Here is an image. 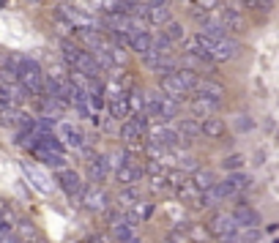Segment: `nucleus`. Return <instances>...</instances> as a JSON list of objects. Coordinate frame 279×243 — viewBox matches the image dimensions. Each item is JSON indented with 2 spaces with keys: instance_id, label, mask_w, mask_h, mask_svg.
<instances>
[{
  "instance_id": "1",
  "label": "nucleus",
  "mask_w": 279,
  "mask_h": 243,
  "mask_svg": "<svg viewBox=\"0 0 279 243\" xmlns=\"http://www.w3.org/2000/svg\"><path fill=\"white\" fill-rule=\"evenodd\" d=\"M63 58H66L69 63L74 66V71L85 74V77H91V80H96V77L101 74V68H99L96 60H93V55H91V52H85V50H79V46L66 44V46H63Z\"/></svg>"
},
{
  "instance_id": "2",
  "label": "nucleus",
  "mask_w": 279,
  "mask_h": 243,
  "mask_svg": "<svg viewBox=\"0 0 279 243\" xmlns=\"http://www.w3.org/2000/svg\"><path fill=\"white\" fill-rule=\"evenodd\" d=\"M211 235L222 243H241V227L233 218V213H217L211 218Z\"/></svg>"
},
{
  "instance_id": "3",
  "label": "nucleus",
  "mask_w": 279,
  "mask_h": 243,
  "mask_svg": "<svg viewBox=\"0 0 279 243\" xmlns=\"http://www.w3.org/2000/svg\"><path fill=\"white\" fill-rule=\"evenodd\" d=\"M148 137H151V145L167 148V151H173L175 145H181V142H183V137H181L178 126H173V123H164V120L154 123V126L148 129Z\"/></svg>"
},
{
  "instance_id": "4",
  "label": "nucleus",
  "mask_w": 279,
  "mask_h": 243,
  "mask_svg": "<svg viewBox=\"0 0 279 243\" xmlns=\"http://www.w3.org/2000/svg\"><path fill=\"white\" fill-rule=\"evenodd\" d=\"M82 205L88 210H93V213H101V210H107V205H110V194L104 189H99V186L85 189L82 191Z\"/></svg>"
},
{
  "instance_id": "5",
  "label": "nucleus",
  "mask_w": 279,
  "mask_h": 243,
  "mask_svg": "<svg viewBox=\"0 0 279 243\" xmlns=\"http://www.w3.org/2000/svg\"><path fill=\"white\" fill-rule=\"evenodd\" d=\"M233 218L238 222L241 230H260V213L249 205H235L233 208Z\"/></svg>"
},
{
  "instance_id": "6",
  "label": "nucleus",
  "mask_w": 279,
  "mask_h": 243,
  "mask_svg": "<svg viewBox=\"0 0 279 243\" xmlns=\"http://www.w3.org/2000/svg\"><path fill=\"white\" fill-rule=\"evenodd\" d=\"M113 235L121 243H134V222L129 216L113 213Z\"/></svg>"
},
{
  "instance_id": "7",
  "label": "nucleus",
  "mask_w": 279,
  "mask_h": 243,
  "mask_svg": "<svg viewBox=\"0 0 279 243\" xmlns=\"http://www.w3.org/2000/svg\"><path fill=\"white\" fill-rule=\"evenodd\" d=\"M162 93L167 99H173L175 104H178V101H183L186 99V88H183V82L178 80V74H170V77H162Z\"/></svg>"
},
{
  "instance_id": "8",
  "label": "nucleus",
  "mask_w": 279,
  "mask_h": 243,
  "mask_svg": "<svg viewBox=\"0 0 279 243\" xmlns=\"http://www.w3.org/2000/svg\"><path fill=\"white\" fill-rule=\"evenodd\" d=\"M30 93L22 88L19 82H3L0 85V101L3 104H19V101H25Z\"/></svg>"
},
{
  "instance_id": "9",
  "label": "nucleus",
  "mask_w": 279,
  "mask_h": 243,
  "mask_svg": "<svg viewBox=\"0 0 279 243\" xmlns=\"http://www.w3.org/2000/svg\"><path fill=\"white\" fill-rule=\"evenodd\" d=\"M249 183H252V178L246 175V172H233L227 180H222V189H225L227 197H235L238 191H244V189H249Z\"/></svg>"
},
{
  "instance_id": "10",
  "label": "nucleus",
  "mask_w": 279,
  "mask_h": 243,
  "mask_svg": "<svg viewBox=\"0 0 279 243\" xmlns=\"http://www.w3.org/2000/svg\"><path fill=\"white\" fill-rule=\"evenodd\" d=\"M115 178H118V183H123V186H129V183H137V180L142 178V172H140V167L134 164V159L129 156L121 167L115 169Z\"/></svg>"
},
{
  "instance_id": "11",
  "label": "nucleus",
  "mask_w": 279,
  "mask_h": 243,
  "mask_svg": "<svg viewBox=\"0 0 279 243\" xmlns=\"http://www.w3.org/2000/svg\"><path fill=\"white\" fill-rule=\"evenodd\" d=\"M175 191H178V197H181L183 202H189V205H195V208H203V194H205V191L197 189V186L192 183V178L183 180V183H181Z\"/></svg>"
},
{
  "instance_id": "12",
  "label": "nucleus",
  "mask_w": 279,
  "mask_h": 243,
  "mask_svg": "<svg viewBox=\"0 0 279 243\" xmlns=\"http://www.w3.org/2000/svg\"><path fill=\"white\" fill-rule=\"evenodd\" d=\"M235 55H238V44L230 41V38H222V41H217V46H213L211 58H213V63H225V60H233Z\"/></svg>"
},
{
  "instance_id": "13",
  "label": "nucleus",
  "mask_w": 279,
  "mask_h": 243,
  "mask_svg": "<svg viewBox=\"0 0 279 243\" xmlns=\"http://www.w3.org/2000/svg\"><path fill=\"white\" fill-rule=\"evenodd\" d=\"M58 183H60V189L69 191V194L82 191V178H79V172H74V169H60L58 172Z\"/></svg>"
},
{
  "instance_id": "14",
  "label": "nucleus",
  "mask_w": 279,
  "mask_h": 243,
  "mask_svg": "<svg viewBox=\"0 0 279 243\" xmlns=\"http://www.w3.org/2000/svg\"><path fill=\"white\" fill-rule=\"evenodd\" d=\"M197 96H205V99H211V101H217V104H222L225 88H222V85H217L213 80H200V85H197Z\"/></svg>"
},
{
  "instance_id": "15",
  "label": "nucleus",
  "mask_w": 279,
  "mask_h": 243,
  "mask_svg": "<svg viewBox=\"0 0 279 243\" xmlns=\"http://www.w3.org/2000/svg\"><path fill=\"white\" fill-rule=\"evenodd\" d=\"M88 167H91V172H93V178L96 180H104L107 178V172H110V167H113V164H110V159L107 156H96V153H88Z\"/></svg>"
},
{
  "instance_id": "16",
  "label": "nucleus",
  "mask_w": 279,
  "mask_h": 243,
  "mask_svg": "<svg viewBox=\"0 0 279 243\" xmlns=\"http://www.w3.org/2000/svg\"><path fill=\"white\" fill-rule=\"evenodd\" d=\"M33 153H36V159H38V161L50 164V167H60V169H66V156H63V153L47 151V148H33Z\"/></svg>"
},
{
  "instance_id": "17",
  "label": "nucleus",
  "mask_w": 279,
  "mask_h": 243,
  "mask_svg": "<svg viewBox=\"0 0 279 243\" xmlns=\"http://www.w3.org/2000/svg\"><path fill=\"white\" fill-rule=\"evenodd\" d=\"M192 183H195V186H197V189H200V191H211L213 186L219 183V180H217V175H213L211 169H195V175H192Z\"/></svg>"
},
{
  "instance_id": "18",
  "label": "nucleus",
  "mask_w": 279,
  "mask_h": 243,
  "mask_svg": "<svg viewBox=\"0 0 279 243\" xmlns=\"http://www.w3.org/2000/svg\"><path fill=\"white\" fill-rule=\"evenodd\" d=\"M154 36L148 33V30H140V33H134L132 36V50L134 52H140V55H148L151 50H154Z\"/></svg>"
},
{
  "instance_id": "19",
  "label": "nucleus",
  "mask_w": 279,
  "mask_h": 243,
  "mask_svg": "<svg viewBox=\"0 0 279 243\" xmlns=\"http://www.w3.org/2000/svg\"><path fill=\"white\" fill-rule=\"evenodd\" d=\"M178 131H181L183 142H189V139H195V137H200V134H203V123L192 120V117H183V120L178 123Z\"/></svg>"
},
{
  "instance_id": "20",
  "label": "nucleus",
  "mask_w": 279,
  "mask_h": 243,
  "mask_svg": "<svg viewBox=\"0 0 279 243\" xmlns=\"http://www.w3.org/2000/svg\"><path fill=\"white\" fill-rule=\"evenodd\" d=\"M142 134H145V129H142L140 123H134L132 117L121 126V139H126V142H140Z\"/></svg>"
},
{
  "instance_id": "21",
  "label": "nucleus",
  "mask_w": 279,
  "mask_h": 243,
  "mask_svg": "<svg viewBox=\"0 0 279 243\" xmlns=\"http://www.w3.org/2000/svg\"><path fill=\"white\" fill-rule=\"evenodd\" d=\"M110 112H113V117H126L129 120L132 117V107H129V93L121 99H110Z\"/></svg>"
},
{
  "instance_id": "22",
  "label": "nucleus",
  "mask_w": 279,
  "mask_h": 243,
  "mask_svg": "<svg viewBox=\"0 0 279 243\" xmlns=\"http://www.w3.org/2000/svg\"><path fill=\"white\" fill-rule=\"evenodd\" d=\"M60 137H63V145H71V148H82V134H79V129H74L71 123H63L58 129Z\"/></svg>"
},
{
  "instance_id": "23",
  "label": "nucleus",
  "mask_w": 279,
  "mask_h": 243,
  "mask_svg": "<svg viewBox=\"0 0 279 243\" xmlns=\"http://www.w3.org/2000/svg\"><path fill=\"white\" fill-rule=\"evenodd\" d=\"M219 14H222V25H225L227 30H241V28H244V19H241V14H238L235 9L225 6Z\"/></svg>"
},
{
  "instance_id": "24",
  "label": "nucleus",
  "mask_w": 279,
  "mask_h": 243,
  "mask_svg": "<svg viewBox=\"0 0 279 243\" xmlns=\"http://www.w3.org/2000/svg\"><path fill=\"white\" fill-rule=\"evenodd\" d=\"M217 101H211V99H205V96H195L192 101V109L197 115H203V117H213V112H217Z\"/></svg>"
},
{
  "instance_id": "25",
  "label": "nucleus",
  "mask_w": 279,
  "mask_h": 243,
  "mask_svg": "<svg viewBox=\"0 0 279 243\" xmlns=\"http://www.w3.org/2000/svg\"><path fill=\"white\" fill-rule=\"evenodd\" d=\"M203 134H205V137H213V139L222 137V134H225V120H222V117H217V115H213V117H205V120H203Z\"/></svg>"
},
{
  "instance_id": "26",
  "label": "nucleus",
  "mask_w": 279,
  "mask_h": 243,
  "mask_svg": "<svg viewBox=\"0 0 279 243\" xmlns=\"http://www.w3.org/2000/svg\"><path fill=\"white\" fill-rule=\"evenodd\" d=\"M22 169L28 172V178L33 180V186H36L38 191H50V180H47V178L41 175V172H38V169L33 167V164H28V161H25V164H22Z\"/></svg>"
},
{
  "instance_id": "27",
  "label": "nucleus",
  "mask_w": 279,
  "mask_h": 243,
  "mask_svg": "<svg viewBox=\"0 0 279 243\" xmlns=\"http://www.w3.org/2000/svg\"><path fill=\"white\" fill-rule=\"evenodd\" d=\"M170 6H159V9H148V22L154 25H170Z\"/></svg>"
},
{
  "instance_id": "28",
  "label": "nucleus",
  "mask_w": 279,
  "mask_h": 243,
  "mask_svg": "<svg viewBox=\"0 0 279 243\" xmlns=\"http://www.w3.org/2000/svg\"><path fill=\"white\" fill-rule=\"evenodd\" d=\"M178 80L183 82V88L186 90H197V85H200V77H197V71H192V68H178Z\"/></svg>"
},
{
  "instance_id": "29",
  "label": "nucleus",
  "mask_w": 279,
  "mask_h": 243,
  "mask_svg": "<svg viewBox=\"0 0 279 243\" xmlns=\"http://www.w3.org/2000/svg\"><path fill=\"white\" fill-rule=\"evenodd\" d=\"M129 210H132L134 218H148L151 213H154V205H151V202H145V200H137Z\"/></svg>"
},
{
  "instance_id": "30",
  "label": "nucleus",
  "mask_w": 279,
  "mask_h": 243,
  "mask_svg": "<svg viewBox=\"0 0 279 243\" xmlns=\"http://www.w3.org/2000/svg\"><path fill=\"white\" fill-rule=\"evenodd\" d=\"M164 38H167V41H181V38H183V25H181V22H170L167 30H164Z\"/></svg>"
},
{
  "instance_id": "31",
  "label": "nucleus",
  "mask_w": 279,
  "mask_h": 243,
  "mask_svg": "<svg viewBox=\"0 0 279 243\" xmlns=\"http://www.w3.org/2000/svg\"><path fill=\"white\" fill-rule=\"evenodd\" d=\"M222 167H225V169H238V172H241V167H244V156L241 153H235V156H227V159L225 161H222Z\"/></svg>"
},
{
  "instance_id": "32",
  "label": "nucleus",
  "mask_w": 279,
  "mask_h": 243,
  "mask_svg": "<svg viewBox=\"0 0 279 243\" xmlns=\"http://www.w3.org/2000/svg\"><path fill=\"white\" fill-rule=\"evenodd\" d=\"M110 58H113V63L123 66L126 60H129V55H126V50H123V46H113V44H110Z\"/></svg>"
},
{
  "instance_id": "33",
  "label": "nucleus",
  "mask_w": 279,
  "mask_h": 243,
  "mask_svg": "<svg viewBox=\"0 0 279 243\" xmlns=\"http://www.w3.org/2000/svg\"><path fill=\"white\" fill-rule=\"evenodd\" d=\"M260 230H241V243H257Z\"/></svg>"
},
{
  "instance_id": "34",
  "label": "nucleus",
  "mask_w": 279,
  "mask_h": 243,
  "mask_svg": "<svg viewBox=\"0 0 279 243\" xmlns=\"http://www.w3.org/2000/svg\"><path fill=\"white\" fill-rule=\"evenodd\" d=\"M235 129H241V131H249V129H252V120H249V115H238V117H235Z\"/></svg>"
},
{
  "instance_id": "35",
  "label": "nucleus",
  "mask_w": 279,
  "mask_h": 243,
  "mask_svg": "<svg viewBox=\"0 0 279 243\" xmlns=\"http://www.w3.org/2000/svg\"><path fill=\"white\" fill-rule=\"evenodd\" d=\"M257 9L263 14H271V11H274V0H257Z\"/></svg>"
},
{
  "instance_id": "36",
  "label": "nucleus",
  "mask_w": 279,
  "mask_h": 243,
  "mask_svg": "<svg viewBox=\"0 0 279 243\" xmlns=\"http://www.w3.org/2000/svg\"><path fill=\"white\" fill-rule=\"evenodd\" d=\"M0 243H17V238H14V235H9V238H3Z\"/></svg>"
},
{
  "instance_id": "37",
  "label": "nucleus",
  "mask_w": 279,
  "mask_h": 243,
  "mask_svg": "<svg viewBox=\"0 0 279 243\" xmlns=\"http://www.w3.org/2000/svg\"><path fill=\"white\" fill-rule=\"evenodd\" d=\"M244 3H246V6H249V9H252V6H257V0H244Z\"/></svg>"
},
{
  "instance_id": "38",
  "label": "nucleus",
  "mask_w": 279,
  "mask_h": 243,
  "mask_svg": "<svg viewBox=\"0 0 279 243\" xmlns=\"http://www.w3.org/2000/svg\"><path fill=\"white\" fill-rule=\"evenodd\" d=\"M0 104H3V101H0ZM0 109H3V107H0Z\"/></svg>"
}]
</instances>
